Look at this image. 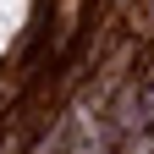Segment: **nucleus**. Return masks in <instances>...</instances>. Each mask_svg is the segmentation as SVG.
I'll return each mask as SVG.
<instances>
[{
  "instance_id": "nucleus-1",
  "label": "nucleus",
  "mask_w": 154,
  "mask_h": 154,
  "mask_svg": "<svg viewBox=\"0 0 154 154\" xmlns=\"http://www.w3.org/2000/svg\"><path fill=\"white\" fill-rule=\"evenodd\" d=\"M127 154H154V132H149V138H138V143H132Z\"/></svg>"
}]
</instances>
